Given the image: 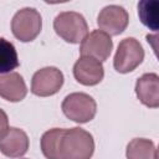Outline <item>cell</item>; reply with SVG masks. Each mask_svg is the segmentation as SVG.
<instances>
[{
  "label": "cell",
  "mask_w": 159,
  "mask_h": 159,
  "mask_svg": "<svg viewBox=\"0 0 159 159\" xmlns=\"http://www.w3.org/2000/svg\"><path fill=\"white\" fill-rule=\"evenodd\" d=\"M93 152L94 140L91 133L78 127L65 129L60 144L61 159H91Z\"/></svg>",
  "instance_id": "cell-1"
},
{
  "label": "cell",
  "mask_w": 159,
  "mask_h": 159,
  "mask_svg": "<svg viewBox=\"0 0 159 159\" xmlns=\"http://www.w3.org/2000/svg\"><path fill=\"white\" fill-rule=\"evenodd\" d=\"M56 34L70 43H78L88 35V26L84 17L76 11L60 12L53 20Z\"/></svg>",
  "instance_id": "cell-2"
},
{
  "label": "cell",
  "mask_w": 159,
  "mask_h": 159,
  "mask_svg": "<svg viewBox=\"0 0 159 159\" xmlns=\"http://www.w3.org/2000/svg\"><path fill=\"white\" fill-rule=\"evenodd\" d=\"M41 15L34 7H24L19 10L11 21V31L14 36L22 42H30L35 40L41 32Z\"/></svg>",
  "instance_id": "cell-3"
},
{
  "label": "cell",
  "mask_w": 159,
  "mask_h": 159,
  "mask_svg": "<svg viewBox=\"0 0 159 159\" xmlns=\"http://www.w3.org/2000/svg\"><path fill=\"white\" fill-rule=\"evenodd\" d=\"M62 111L68 119L76 123H87L94 118L97 104L89 94L76 92L66 96L62 102Z\"/></svg>",
  "instance_id": "cell-4"
},
{
  "label": "cell",
  "mask_w": 159,
  "mask_h": 159,
  "mask_svg": "<svg viewBox=\"0 0 159 159\" xmlns=\"http://www.w3.org/2000/svg\"><path fill=\"white\" fill-rule=\"evenodd\" d=\"M144 58V50L138 40L134 37H127L118 45L114 55L113 65L119 73H128L134 71Z\"/></svg>",
  "instance_id": "cell-5"
},
{
  "label": "cell",
  "mask_w": 159,
  "mask_h": 159,
  "mask_svg": "<svg viewBox=\"0 0 159 159\" xmlns=\"http://www.w3.org/2000/svg\"><path fill=\"white\" fill-rule=\"evenodd\" d=\"M63 84V73L56 67H43L36 71L31 81V92L40 97L57 93Z\"/></svg>",
  "instance_id": "cell-6"
},
{
  "label": "cell",
  "mask_w": 159,
  "mask_h": 159,
  "mask_svg": "<svg viewBox=\"0 0 159 159\" xmlns=\"http://www.w3.org/2000/svg\"><path fill=\"white\" fill-rule=\"evenodd\" d=\"M113 48V42L109 35L101 30H93L81 42L80 52L82 56L92 57L99 62L106 61Z\"/></svg>",
  "instance_id": "cell-7"
},
{
  "label": "cell",
  "mask_w": 159,
  "mask_h": 159,
  "mask_svg": "<svg viewBox=\"0 0 159 159\" xmlns=\"http://www.w3.org/2000/svg\"><path fill=\"white\" fill-rule=\"evenodd\" d=\"M129 16L124 7L119 5H108L103 7L97 17V24L101 31L107 35H119L128 26Z\"/></svg>",
  "instance_id": "cell-8"
},
{
  "label": "cell",
  "mask_w": 159,
  "mask_h": 159,
  "mask_svg": "<svg viewBox=\"0 0 159 159\" xmlns=\"http://www.w3.org/2000/svg\"><path fill=\"white\" fill-rule=\"evenodd\" d=\"M73 76L81 84L94 86L103 80L104 70L99 61L92 57L81 56L73 66Z\"/></svg>",
  "instance_id": "cell-9"
},
{
  "label": "cell",
  "mask_w": 159,
  "mask_h": 159,
  "mask_svg": "<svg viewBox=\"0 0 159 159\" xmlns=\"http://www.w3.org/2000/svg\"><path fill=\"white\" fill-rule=\"evenodd\" d=\"M29 149V137L19 128H9L0 139V152L9 158H20Z\"/></svg>",
  "instance_id": "cell-10"
},
{
  "label": "cell",
  "mask_w": 159,
  "mask_h": 159,
  "mask_svg": "<svg viewBox=\"0 0 159 159\" xmlns=\"http://www.w3.org/2000/svg\"><path fill=\"white\" fill-rule=\"evenodd\" d=\"M135 94L149 108L159 107V77L157 73H144L137 80Z\"/></svg>",
  "instance_id": "cell-11"
},
{
  "label": "cell",
  "mask_w": 159,
  "mask_h": 159,
  "mask_svg": "<svg viewBox=\"0 0 159 159\" xmlns=\"http://www.w3.org/2000/svg\"><path fill=\"white\" fill-rule=\"evenodd\" d=\"M27 88L22 76L17 72H10L0 76V97L10 102H19L25 98Z\"/></svg>",
  "instance_id": "cell-12"
},
{
  "label": "cell",
  "mask_w": 159,
  "mask_h": 159,
  "mask_svg": "<svg viewBox=\"0 0 159 159\" xmlns=\"http://www.w3.org/2000/svg\"><path fill=\"white\" fill-rule=\"evenodd\" d=\"M127 159H158V152L154 143L145 138L132 139L125 150Z\"/></svg>",
  "instance_id": "cell-13"
},
{
  "label": "cell",
  "mask_w": 159,
  "mask_h": 159,
  "mask_svg": "<svg viewBox=\"0 0 159 159\" xmlns=\"http://www.w3.org/2000/svg\"><path fill=\"white\" fill-rule=\"evenodd\" d=\"M65 129L52 128L45 132L41 137V150L47 159H61L60 144Z\"/></svg>",
  "instance_id": "cell-14"
},
{
  "label": "cell",
  "mask_w": 159,
  "mask_h": 159,
  "mask_svg": "<svg viewBox=\"0 0 159 159\" xmlns=\"http://www.w3.org/2000/svg\"><path fill=\"white\" fill-rule=\"evenodd\" d=\"M138 15L143 25L153 31L158 30V16H159V1L143 0L138 4Z\"/></svg>",
  "instance_id": "cell-15"
},
{
  "label": "cell",
  "mask_w": 159,
  "mask_h": 159,
  "mask_svg": "<svg viewBox=\"0 0 159 159\" xmlns=\"http://www.w3.org/2000/svg\"><path fill=\"white\" fill-rule=\"evenodd\" d=\"M19 66V57L15 46L5 40L0 39V73H10Z\"/></svg>",
  "instance_id": "cell-16"
},
{
  "label": "cell",
  "mask_w": 159,
  "mask_h": 159,
  "mask_svg": "<svg viewBox=\"0 0 159 159\" xmlns=\"http://www.w3.org/2000/svg\"><path fill=\"white\" fill-rule=\"evenodd\" d=\"M9 129V119L6 113L0 108V139L5 135V133Z\"/></svg>",
  "instance_id": "cell-17"
}]
</instances>
